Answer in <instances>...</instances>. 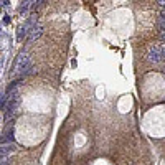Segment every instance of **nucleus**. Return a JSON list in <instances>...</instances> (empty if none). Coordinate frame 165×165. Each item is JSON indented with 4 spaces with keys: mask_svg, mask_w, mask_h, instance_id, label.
I'll list each match as a JSON object with an SVG mask.
<instances>
[{
    "mask_svg": "<svg viewBox=\"0 0 165 165\" xmlns=\"http://www.w3.org/2000/svg\"><path fill=\"white\" fill-rule=\"evenodd\" d=\"M30 64V58L25 55V53H20L15 59V64H13V73H22L25 71V68Z\"/></svg>",
    "mask_w": 165,
    "mask_h": 165,
    "instance_id": "1",
    "label": "nucleus"
},
{
    "mask_svg": "<svg viewBox=\"0 0 165 165\" xmlns=\"http://www.w3.org/2000/svg\"><path fill=\"white\" fill-rule=\"evenodd\" d=\"M149 59L152 63H159L162 61V53H160V46H150L149 48Z\"/></svg>",
    "mask_w": 165,
    "mask_h": 165,
    "instance_id": "2",
    "label": "nucleus"
},
{
    "mask_svg": "<svg viewBox=\"0 0 165 165\" xmlns=\"http://www.w3.org/2000/svg\"><path fill=\"white\" fill-rule=\"evenodd\" d=\"M13 149H15L13 144H7V145H2V147H0V159H3L5 155H9L10 152L13 150Z\"/></svg>",
    "mask_w": 165,
    "mask_h": 165,
    "instance_id": "3",
    "label": "nucleus"
},
{
    "mask_svg": "<svg viewBox=\"0 0 165 165\" xmlns=\"http://www.w3.org/2000/svg\"><path fill=\"white\" fill-rule=\"evenodd\" d=\"M41 33H43V28H41V27H35L33 30H31L30 41H35V40H38L40 37H41Z\"/></svg>",
    "mask_w": 165,
    "mask_h": 165,
    "instance_id": "4",
    "label": "nucleus"
},
{
    "mask_svg": "<svg viewBox=\"0 0 165 165\" xmlns=\"http://www.w3.org/2000/svg\"><path fill=\"white\" fill-rule=\"evenodd\" d=\"M12 140H13V131H12V129H10L9 132H7L5 135H3V137H0V142H2V144H5V142H12Z\"/></svg>",
    "mask_w": 165,
    "mask_h": 165,
    "instance_id": "5",
    "label": "nucleus"
},
{
    "mask_svg": "<svg viewBox=\"0 0 165 165\" xmlns=\"http://www.w3.org/2000/svg\"><path fill=\"white\" fill-rule=\"evenodd\" d=\"M7 99H9V96H0V109L3 107V104H5Z\"/></svg>",
    "mask_w": 165,
    "mask_h": 165,
    "instance_id": "6",
    "label": "nucleus"
},
{
    "mask_svg": "<svg viewBox=\"0 0 165 165\" xmlns=\"http://www.w3.org/2000/svg\"><path fill=\"white\" fill-rule=\"evenodd\" d=\"M160 53H162V59H165V46H160Z\"/></svg>",
    "mask_w": 165,
    "mask_h": 165,
    "instance_id": "7",
    "label": "nucleus"
},
{
    "mask_svg": "<svg viewBox=\"0 0 165 165\" xmlns=\"http://www.w3.org/2000/svg\"><path fill=\"white\" fill-rule=\"evenodd\" d=\"M160 38H162V41L165 43V31H160Z\"/></svg>",
    "mask_w": 165,
    "mask_h": 165,
    "instance_id": "8",
    "label": "nucleus"
},
{
    "mask_svg": "<svg viewBox=\"0 0 165 165\" xmlns=\"http://www.w3.org/2000/svg\"><path fill=\"white\" fill-rule=\"evenodd\" d=\"M0 165H10V162H7V160H2V162H0Z\"/></svg>",
    "mask_w": 165,
    "mask_h": 165,
    "instance_id": "9",
    "label": "nucleus"
},
{
    "mask_svg": "<svg viewBox=\"0 0 165 165\" xmlns=\"http://www.w3.org/2000/svg\"><path fill=\"white\" fill-rule=\"evenodd\" d=\"M160 20H163V22H165V12H163L162 15H160Z\"/></svg>",
    "mask_w": 165,
    "mask_h": 165,
    "instance_id": "10",
    "label": "nucleus"
},
{
    "mask_svg": "<svg viewBox=\"0 0 165 165\" xmlns=\"http://www.w3.org/2000/svg\"><path fill=\"white\" fill-rule=\"evenodd\" d=\"M159 3H160V5H162V7H165V0H160Z\"/></svg>",
    "mask_w": 165,
    "mask_h": 165,
    "instance_id": "11",
    "label": "nucleus"
},
{
    "mask_svg": "<svg viewBox=\"0 0 165 165\" xmlns=\"http://www.w3.org/2000/svg\"><path fill=\"white\" fill-rule=\"evenodd\" d=\"M0 119H2V117H0Z\"/></svg>",
    "mask_w": 165,
    "mask_h": 165,
    "instance_id": "12",
    "label": "nucleus"
}]
</instances>
